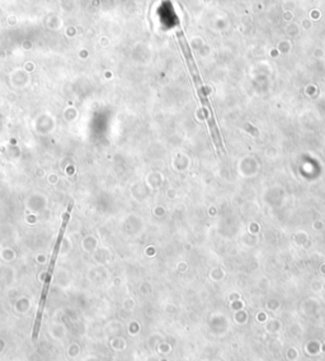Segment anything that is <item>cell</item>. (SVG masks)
I'll use <instances>...</instances> for the list:
<instances>
[{"instance_id":"cell-1","label":"cell","mask_w":325,"mask_h":361,"mask_svg":"<svg viewBox=\"0 0 325 361\" xmlns=\"http://www.w3.org/2000/svg\"><path fill=\"white\" fill-rule=\"evenodd\" d=\"M177 35H178V40H179V43H180V47H182L183 55H184L185 61H187V64H188V69H189L191 75H192L193 81H195L196 89H197V93H198V97H200L201 103H202V105L205 107V109H206V118H207L208 126H210L211 135L219 136V128L215 123V118H213L212 109H211L210 103H208L207 95H206L205 87H203V84H202V80H201V77H200V72H198V69H197V66H196L195 60H193L192 53H191L189 46H188V43H187V41H185V37H184V35L182 33V31L178 29Z\"/></svg>"},{"instance_id":"cell-2","label":"cell","mask_w":325,"mask_h":361,"mask_svg":"<svg viewBox=\"0 0 325 361\" xmlns=\"http://www.w3.org/2000/svg\"><path fill=\"white\" fill-rule=\"evenodd\" d=\"M74 207V203L70 202L69 203L68 208H66V212L64 213V219H63V224H61V228H60V233H59L58 236V241H56V246L55 250H53V255H52V259H51V265H50V269H48V275L47 278H46V283H45V289H43V294H42V302H41V309H40V314L41 312H42V307H43V302H45L46 298V291H47V287H48V282H50V278L51 274H52V270H53V265H55V259L56 256H58V251H59V247H60V242L61 239H63L64 236V232L66 231V226H68V222L69 219H70V215H71V210H73Z\"/></svg>"}]
</instances>
